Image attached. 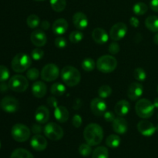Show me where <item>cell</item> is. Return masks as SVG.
Returning <instances> with one entry per match:
<instances>
[{"mask_svg": "<svg viewBox=\"0 0 158 158\" xmlns=\"http://www.w3.org/2000/svg\"><path fill=\"white\" fill-rule=\"evenodd\" d=\"M79 153L83 157H88L92 153V148L89 143H82L79 148Z\"/></svg>", "mask_w": 158, "mask_h": 158, "instance_id": "36", "label": "cell"}, {"mask_svg": "<svg viewBox=\"0 0 158 158\" xmlns=\"http://www.w3.org/2000/svg\"><path fill=\"white\" fill-rule=\"evenodd\" d=\"M10 158H34V157L27 150L18 148L12 153Z\"/></svg>", "mask_w": 158, "mask_h": 158, "instance_id": "27", "label": "cell"}, {"mask_svg": "<svg viewBox=\"0 0 158 158\" xmlns=\"http://www.w3.org/2000/svg\"><path fill=\"white\" fill-rule=\"evenodd\" d=\"M8 86L14 92H25L29 87V80L23 75H15L9 80Z\"/></svg>", "mask_w": 158, "mask_h": 158, "instance_id": "7", "label": "cell"}, {"mask_svg": "<svg viewBox=\"0 0 158 158\" xmlns=\"http://www.w3.org/2000/svg\"><path fill=\"white\" fill-rule=\"evenodd\" d=\"M134 77L138 81H144L147 78V73L142 68H137L134 72Z\"/></svg>", "mask_w": 158, "mask_h": 158, "instance_id": "37", "label": "cell"}, {"mask_svg": "<svg viewBox=\"0 0 158 158\" xmlns=\"http://www.w3.org/2000/svg\"><path fill=\"white\" fill-rule=\"evenodd\" d=\"M69 111L65 106H58L54 110V117L60 123H65L69 119Z\"/></svg>", "mask_w": 158, "mask_h": 158, "instance_id": "24", "label": "cell"}, {"mask_svg": "<svg viewBox=\"0 0 158 158\" xmlns=\"http://www.w3.org/2000/svg\"><path fill=\"white\" fill-rule=\"evenodd\" d=\"M47 92V86L43 82L36 81L32 84V93L36 98H42L44 97Z\"/></svg>", "mask_w": 158, "mask_h": 158, "instance_id": "23", "label": "cell"}, {"mask_svg": "<svg viewBox=\"0 0 158 158\" xmlns=\"http://www.w3.org/2000/svg\"><path fill=\"white\" fill-rule=\"evenodd\" d=\"M32 131L35 134H40L43 131L42 127L39 124H34L32 127Z\"/></svg>", "mask_w": 158, "mask_h": 158, "instance_id": "47", "label": "cell"}, {"mask_svg": "<svg viewBox=\"0 0 158 158\" xmlns=\"http://www.w3.org/2000/svg\"><path fill=\"white\" fill-rule=\"evenodd\" d=\"M47 103L49 106H50L51 107L56 108V106H58V100L56 97H50L47 99Z\"/></svg>", "mask_w": 158, "mask_h": 158, "instance_id": "45", "label": "cell"}, {"mask_svg": "<svg viewBox=\"0 0 158 158\" xmlns=\"http://www.w3.org/2000/svg\"><path fill=\"white\" fill-rule=\"evenodd\" d=\"M103 117H104L105 120H106V122H112V123L116 119L115 115H114V113H112L111 111H106L105 114H103Z\"/></svg>", "mask_w": 158, "mask_h": 158, "instance_id": "44", "label": "cell"}, {"mask_svg": "<svg viewBox=\"0 0 158 158\" xmlns=\"http://www.w3.org/2000/svg\"><path fill=\"white\" fill-rule=\"evenodd\" d=\"M40 71L36 68H30L26 73V77L29 80H36L40 77Z\"/></svg>", "mask_w": 158, "mask_h": 158, "instance_id": "38", "label": "cell"}, {"mask_svg": "<svg viewBox=\"0 0 158 158\" xmlns=\"http://www.w3.org/2000/svg\"><path fill=\"white\" fill-rule=\"evenodd\" d=\"M26 23L29 28L35 29L40 24V19L38 15L32 14V15L28 16L27 19H26Z\"/></svg>", "mask_w": 158, "mask_h": 158, "instance_id": "33", "label": "cell"}, {"mask_svg": "<svg viewBox=\"0 0 158 158\" xmlns=\"http://www.w3.org/2000/svg\"><path fill=\"white\" fill-rule=\"evenodd\" d=\"M112 94V88L108 85H103L98 89V95L100 98H108Z\"/></svg>", "mask_w": 158, "mask_h": 158, "instance_id": "34", "label": "cell"}, {"mask_svg": "<svg viewBox=\"0 0 158 158\" xmlns=\"http://www.w3.org/2000/svg\"><path fill=\"white\" fill-rule=\"evenodd\" d=\"M40 25H41V28L43 30H47L49 28V23L48 21H46V20H44V21L40 23Z\"/></svg>", "mask_w": 158, "mask_h": 158, "instance_id": "49", "label": "cell"}, {"mask_svg": "<svg viewBox=\"0 0 158 158\" xmlns=\"http://www.w3.org/2000/svg\"><path fill=\"white\" fill-rule=\"evenodd\" d=\"M73 23L75 27L79 30H83L88 26L87 16L81 12H76L73 16Z\"/></svg>", "mask_w": 158, "mask_h": 158, "instance_id": "17", "label": "cell"}, {"mask_svg": "<svg viewBox=\"0 0 158 158\" xmlns=\"http://www.w3.org/2000/svg\"><path fill=\"white\" fill-rule=\"evenodd\" d=\"M82 122H83V120H82L81 116L79 115V114H76V115L73 116L72 120L73 125L76 128H79L82 125Z\"/></svg>", "mask_w": 158, "mask_h": 158, "instance_id": "43", "label": "cell"}, {"mask_svg": "<svg viewBox=\"0 0 158 158\" xmlns=\"http://www.w3.org/2000/svg\"><path fill=\"white\" fill-rule=\"evenodd\" d=\"M44 56V51L40 48H35L31 52V58L35 61H39L41 60Z\"/></svg>", "mask_w": 158, "mask_h": 158, "instance_id": "39", "label": "cell"}, {"mask_svg": "<svg viewBox=\"0 0 158 158\" xmlns=\"http://www.w3.org/2000/svg\"><path fill=\"white\" fill-rule=\"evenodd\" d=\"M154 103V107L157 108V109H158V97H157V98L154 99V103Z\"/></svg>", "mask_w": 158, "mask_h": 158, "instance_id": "51", "label": "cell"}, {"mask_svg": "<svg viewBox=\"0 0 158 158\" xmlns=\"http://www.w3.org/2000/svg\"><path fill=\"white\" fill-rule=\"evenodd\" d=\"M0 106H1V105H0Z\"/></svg>", "mask_w": 158, "mask_h": 158, "instance_id": "56", "label": "cell"}, {"mask_svg": "<svg viewBox=\"0 0 158 158\" xmlns=\"http://www.w3.org/2000/svg\"><path fill=\"white\" fill-rule=\"evenodd\" d=\"M127 32V26L123 23H117L112 26L110 31V37L114 41H118L124 38Z\"/></svg>", "mask_w": 158, "mask_h": 158, "instance_id": "10", "label": "cell"}, {"mask_svg": "<svg viewBox=\"0 0 158 158\" xmlns=\"http://www.w3.org/2000/svg\"><path fill=\"white\" fill-rule=\"evenodd\" d=\"M66 86L63 83H53L50 87L51 94L56 96V97H60V96L63 95L66 93Z\"/></svg>", "mask_w": 158, "mask_h": 158, "instance_id": "28", "label": "cell"}, {"mask_svg": "<svg viewBox=\"0 0 158 158\" xmlns=\"http://www.w3.org/2000/svg\"><path fill=\"white\" fill-rule=\"evenodd\" d=\"M82 68L83 70L86 71V72H91L94 69L96 66V63L93 59L90 58H86L83 60L81 63Z\"/></svg>", "mask_w": 158, "mask_h": 158, "instance_id": "32", "label": "cell"}, {"mask_svg": "<svg viewBox=\"0 0 158 158\" xmlns=\"http://www.w3.org/2000/svg\"><path fill=\"white\" fill-rule=\"evenodd\" d=\"M148 7L144 2H137L136 4H134V6H133V12L134 13H135L137 15H144L147 12H148Z\"/></svg>", "mask_w": 158, "mask_h": 158, "instance_id": "31", "label": "cell"}, {"mask_svg": "<svg viewBox=\"0 0 158 158\" xmlns=\"http://www.w3.org/2000/svg\"><path fill=\"white\" fill-rule=\"evenodd\" d=\"M49 110L45 106H40L36 109L35 113V120L40 124L47 123L49 119Z\"/></svg>", "mask_w": 158, "mask_h": 158, "instance_id": "18", "label": "cell"}, {"mask_svg": "<svg viewBox=\"0 0 158 158\" xmlns=\"http://www.w3.org/2000/svg\"><path fill=\"white\" fill-rule=\"evenodd\" d=\"M90 110L93 114L97 117L103 116L106 111V103L100 97L93 99L90 103Z\"/></svg>", "mask_w": 158, "mask_h": 158, "instance_id": "11", "label": "cell"}, {"mask_svg": "<svg viewBox=\"0 0 158 158\" xmlns=\"http://www.w3.org/2000/svg\"><path fill=\"white\" fill-rule=\"evenodd\" d=\"M36 2H41V1H45V0H35Z\"/></svg>", "mask_w": 158, "mask_h": 158, "instance_id": "52", "label": "cell"}, {"mask_svg": "<svg viewBox=\"0 0 158 158\" xmlns=\"http://www.w3.org/2000/svg\"><path fill=\"white\" fill-rule=\"evenodd\" d=\"M154 103L148 99H140L135 106V110L137 116L140 118L148 119L153 116L154 113Z\"/></svg>", "mask_w": 158, "mask_h": 158, "instance_id": "4", "label": "cell"}, {"mask_svg": "<svg viewBox=\"0 0 158 158\" xmlns=\"http://www.w3.org/2000/svg\"><path fill=\"white\" fill-rule=\"evenodd\" d=\"M9 70L6 66L0 65V82H4L9 78Z\"/></svg>", "mask_w": 158, "mask_h": 158, "instance_id": "40", "label": "cell"}, {"mask_svg": "<svg viewBox=\"0 0 158 158\" xmlns=\"http://www.w3.org/2000/svg\"><path fill=\"white\" fill-rule=\"evenodd\" d=\"M145 26L153 32H158V16L150 15L145 19Z\"/></svg>", "mask_w": 158, "mask_h": 158, "instance_id": "25", "label": "cell"}, {"mask_svg": "<svg viewBox=\"0 0 158 158\" xmlns=\"http://www.w3.org/2000/svg\"><path fill=\"white\" fill-rule=\"evenodd\" d=\"M150 6L153 11L158 12V0H151Z\"/></svg>", "mask_w": 158, "mask_h": 158, "instance_id": "48", "label": "cell"}, {"mask_svg": "<svg viewBox=\"0 0 158 158\" xmlns=\"http://www.w3.org/2000/svg\"><path fill=\"white\" fill-rule=\"evenodd\" d=\"M30 40L34 46L37 47H42L46 45L47 42V37L46 33L42 29H35L31 33Z\"/></svg>", "mask_w": 158, "mask_h": 158, "instance_id": "14", "label": "cell"}, {"mask_svg": "<svg viewBox=\"0 0 158 158\" xmlns=\"http://www.w3.org/2000/svg\"><path fill=\"white\" fill-rule=\"evenodd\" d=\"M130 24H131L133 27L137 28L138 27L139 25H140V21H139V19L137 17L133 16L130 19Z\"/></svg>", "mask_w": 158, "mask_h": 158, "instance_id": "46", "label": "cell"}, {"mask_svg": "<svg viewBox=\"0 0 158 158\" xmlns=\"http://www.w3.org/2000/svg\"><path fill=\"white\" fill-rule=\"evenodd\" d=\"M119 51H120V46H119L118 43L117 42H113L110 44L109 46V52H110L111 54H115L118 53Z\"/></svg>", "mask_w": 158, "mask_h": 158, "instance_id": "42", "label": "cell"}, {"mask_svg": "<svg viewBox=\"0 0 158 158\" xmlns=\"http://www.w3.org/2000/svg\"><path fill=\"white\" fill-rule=\"evenodd\" d=\"M54 44L59 49H64L66 46H67V42H66V39L63 38L62 36L57 37L55 40Z\"/></svg>", "mask_w": 158, "mask_h": 158, "instance_id": "41", "label": "cell"}, {"mask_svg": "<svg viewBox=\"0 0 158 158\" xmlns=\"http://www.w3.org/2000/svg\"><path fill=\"white\" fill-rule=\"evenodd\" d=\"M121 139L117 134H111L106 139V144L110 148H117L120 146Z\"/></svg>", "mask_w": 158, "mask_h": 158, "instance_id": "26", "label": "cell"}, {"mask_svg": "<svg viewBox=\"0 0 158 158\" xmlns=\"http://www.w3.org/2000/svg\"><path fill=\"white\" fill-rule=\"evenodd\" d=\"M32 64L31 57L28 54L20 52L16 54L12 60V68L16 73H23L27 70Z\"/></svg>", "mask_w": 158, "mask_h": 158, "instance_id": "3", "label": "cell"}, {"mask_svg": "<svg viewBox=\"0 0 158 158\" xmlns=\"http://www.w3.org/2000/svg\"><path fill=\"white\" fill-rule=\"evenodd\" d=\"M83 137L91 146L100 144L103 138V128L97 123H89L83 131Z\"/></svg>", "mask_w": 158, "mask_h": 158, "instance_id": "1", "label": "cell"}, {"mask_svg": "<svg viewBox=\"0 0 158 158\" xmlns=\"http://www.w3.org/2000/svg\"><path fill=\"white\" fill-rule=\"evenodd\" d=\"M60 75V69L56 65L49 63L46 65L41 71V78L46 82H52L56 80Z\"/></svg>", "mask_w": 158, "mask_h": 158, "instance_id": "9", "label": "cell"}, {"mask_svg": "<svg viewBox=\"0 0 158 158\" xmlns=\"http://www.w3.org/2000/svg\"><path fill=\"white\" fill-rule=\"evenodd\" d=\"M154 43L156 45H158V32L155 34V35L154 36Z\"/></svg>", "mask_w": 158, "mask_h": 158, "instance_id": "50", "label": "cell"}, {"mask_svg": "<svg viewBox=\"0 0 158 158\" xmlns=\"http://www.w3.org/2000/svg\"><path fill=\"white\" fill-rule=\"evenodd\" d=\"M92 158H109V151L105 147H98L93 152Z\"/></svg>", "mask_w": 158, "mask_h": 158, "instance_id": "30", "label": "cell"}, {"mask_svg": "<svg viewBox=\"0 0 158 158\" xmlns=\"http://www.w3.org/2000/svg\"><path fill=\"white\" fill-rule=\"evenodd\" d=\"M68 23L64 19H58L53 23L52 26V32L57 35H62L67 31Z\"/></svg>", "mask_w": 158, "mask_h": 158, "instance_id": "20", "label": "cell"}, {"mask_svg": "<svg viewBox=\"0 0 158 158\" xmlns=\"http://www.w3.org/2000/svg\"><path fill=\"white\" fill-rule=\"evenodd\" d=\"M117 66V61L115 57L111 55H104L97 60V68L103 73H110L115 70Z\"/></svg>", "mask_w": 158, "mask_h": 158, "instance_id": "5", "label": "cell"}, {"mask_svg": "<svg viewBox=\"0 0 158 158\" xmlns=\"http://www.w3.org/2000/svg\"><path fill=\"white\" fill-rule=\"evenodd\" d=\"M92 38L98 44H104L109 40V35L102 28H96L92 32Z\"/></svg>", "mask_w": 158, "mask_h": 158, "instance_id": "21", "label": "cell"}, {"mask_svg": "<svg viewBox=\"0 0 158 158\" xmlns=\"http://www.w3.org/2000/svg\"><path fill=\"white\" fill-rule=\"evenodd\" d=\"M157 93H158V86H157Z\"/></svg>", "mask_w": 158, "mask_h": 158, "instance_id": "55", "label": "cell"}, {"mask_svg": "<svg viewBox=\"0 0 158 158\" xmlns=\"http://www.w3.org/2000/svg\"><path fill=\"white\" fill-rule=\"evenodd\" d=\"M47 140L40 134H35L30 140V145L36 151H43L47 148Z\"/></svg>", "mask_w": 158, "mask_h": 158, "instance_id": "15", "label": "cell"}, {"mask_svg": "<svg viewBox=\"0 0 158 158\" xmlns=\"http://www.w3.org/2000/svg\"><path fill=\"white\" fill-rule=\"evenodd\" d=\"M43 132L46 137L49 140L57 141L63 138L64 135V131L63 128L55 123H49L45 126Z\"/></svg>", "mask_w": 158, "mask_h": 158, "instance_id": "8", "label": "cell"}, {"mask_svg": "<svg viewBox=\"0 0 158 158\" xmlns=\"http://www.w3.org/2000/svg\"><path fill=\"white\" fill-rule=\"evenodd\" d=\"M1 107L5 112L14 113L19 108V101L13 97H6L1 100Z\"/></svg>", "mask_w": 158, "mask_h": 158, "instance_id": "12", "label": "cell"}, {"mask_svg": "<svg viewBox=\"0 0 158 158\" xmlns=\"http://www.w3.org/2000/svg\"><path fill=\"white\" fill-rule=\"evenodd\" d=\"M143 92V87L140 83H132L129 86L127 91V97L131 100H137L142 96Z\"/></svg>", "mask_w": 158, "mask_h": 158, "instance_id": "16", "label": "cell"}, {"mask_svg": "<svg viewBox=\"0 0 158 158\" xmlns=\"http://www.w3.org/2000/svg\"><path fill=\"white\" fill-rule=\"evenodd\" d=\"M69 41L73 43H79L82 41L83 39V32H80V30L73 31L69 35Z\"/></svg>", "mask_w": 158, "mask_h": 158, "instance_id": "35", "label": "cell"}, {"mask_svg": "<svg viewBox=\"0 0 158 158\" xmlns=\"http://www.w3.org/2000/svg\"><path fill=\"white\" fill-rule=\"evenodd\" d=\"M156 130H157V131H158V124L157 125V127H156Z\"/></svg>", "mask_w": 158, "mask_h": 158, "instance_id": "53", "label": "cell"}, {"mask_svg": "<svg viewBox=\"0 0 158 158\" xmlns=\"http://www.w3.org/2000/svg\"><path fill=\"white\" fill-rule=\"evenodd\" d=\"M50 6L55 12H63L66 6V0H49Z\"/></svg>", "mask_w": 158, "mask_h": 158, "instance_id": "29", "label": "cell"}, {"mask_svg": "<svg viewBox=\"0 0 158 158\" xmlns=\"http://www.w3.org/2000/svg\"><path fill=\"white\" fill-rule=\"evenodd\" d=\"M137 130L139 132L145 137H151L155 133L156 127L151 122L148 120H140L137 124Z\"/></svg>", "mask_w": 158, "mask_h": 158, "instance_id": "13", "label": "cell"}, {"mask_svg": "<svg viewBox=\"0 0 158 158\" xmlns=\"http://www.w3.org/2000/svg\"><path fill=\"white\" fill-rule=\"evenodd\" d=\"M0 148H1V141H0Z\"/></svg>", "mask_w": 158, "mask_h": 158, "instance_id": "54", "label": "cell"}, {"mask_svg": "<svg viewBox=\"0 0 158 158\" xmlns=\"http://www.w3.org/2000/svg\"><path fill=\"white\" fill-rule=\"evenodd\" d=\"M61 78L66 86L73 87L79 84L81 75L77 68L72 66H66L62 69Z\"/></svg>", "mask_w": 158, "mask_h": 158, "instance_id": "2", "label": "cell"}, {"mask_svg": "<svg viewBox=\"0 0 158 158\" xmlns=\"http://www.w3.org/2000/svg\"><path fill=\"white\" fill-rule=\"evenodd\" d=\"M12 137L15 141L25 142L30 137V130L27 126L22 123H16L11 130Z\"/></svg>", "mask_w": 158, "mask_h": 158, "instance_id": "6", "label": "cell"}, {"mask_svg": "<svg viewBox=\"0 0 158 158\" xmlns=\"http://www.w3.org/2000/svg\"><path fill=\"white\" fill-rule=\"evenodd\" d=\"M130 109L131 106L129 102L125 100H122L116 103L114 106V112L119 117H124L130 112Z\"/></svg>", "mask_w": 158, "mask_h": 158, "instance_id": "22", "label": "cell"}, {"mask_svg": "<svg viewBox=\"0 0 158 158\" xmlns=\"http://www.w3.org/2000/svg\"><path fill=\"white\" fill-rule=\"evenodd\" d=\"M128 123L123 117L116 118L113 122V130L118 134H124L127 131Z\"/></svg>", "mask_w": 158, "mask_h": 158, "instance_id": "19", "label": "cell"}]
</instances>
